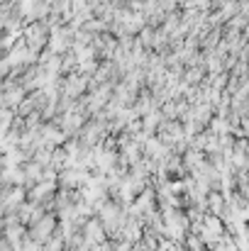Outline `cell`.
Segmentation results:
<instances>
[{
    "label": "cell",
    "mask_w": 249,
    "mask_h": 251,
    "mask_svg": "<svg viewBox=\"0 0 249 251\" xmlns=\"http://www.w3.org/2000/svg\"><path fill=\"white\" fill-rule=\"evenodd\" d=\"M195 251H210V249H205V247H200V249H195Z\"/></svg>",
    "instance_id": "1"
}]
</instances>
